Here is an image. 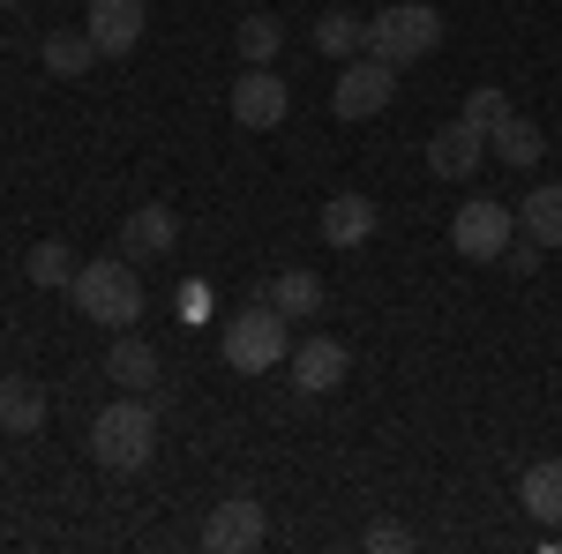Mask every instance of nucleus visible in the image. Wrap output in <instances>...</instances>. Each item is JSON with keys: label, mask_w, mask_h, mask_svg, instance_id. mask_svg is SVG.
<instances>
[{"label": "nucleus", "mask_w": 562, "mask_h": 554, "mask_svg": "<svg viewBox=\"0 0 562 554\" xmlns=\"http://www.w3.org/2000/svg\"><path fill=\"white\" fill-rule=\"evenodd\" d=\"M90 457L105 472H143L150 457H158V412L143 405V397H113L98 420H90Z\"/></svg>", "instance_id": "f257e3e1"}, {"label": "nucleus", "mask_w": 562, "mask_h": 554, "mask_svg": "<svg viewBox=\"0 0 562 554\" xmlns=\"http://www.w3.org/2000/svg\"><path fill=\"white\" fill-rule=\"evenodd\" d=\"M76 307L83 323H105V330H128L143 323V278H135L128 256H98V262H76Z\"/></svg>", "instance_id": "f03ea898"}, {"label": "nucleus", "mask_w": 562, "mask_h": 554, "mask_svg": "<svg viewBox=\"0 0 562 554\" xmlns=\"http://www.w3.org/2000/svg\"><path fill=\"white\" fill-rule=\"evenodd\" d=\"M293 360V330H285V315L256 299V307H240L233 323H225V368L233 375H270V368H285Z\"/></svg>", "instance_id": "7ed1b4c3"}, {"label": "nucleus", "mask_w": 562, "mask_h": 554, "mask_svg": "<svg viewBox=\"0 0 562 554\" xmlns=\"http://www.w3.org/2000/svg\"><path fill=\"white\" fill-rule=\"evenodd\" d=\"M435 45H442V8H428V0H390L383 15L368 23V53H375V60H390V68L428 60Z\"/></svg>", "instance_id": "20e7f679"}, {"label": "nucleus", "mask_w": 562, "mask_h": 554, "mask_svg": "<svg viewBox=\"0 0 562 554\" xmlns=\"http://www.w3.org/2000/svg\"><path fill=\"white\" fill-rule=\"evenodd\" d=\"M390 98H397V68L375 60V53H352L346 68H338V83H330V113L338 121H375Z\"/></svg>", "instance_id": "39448f33"}, {"label": "nucleus", "mask_w": 562, "mask_h": 554, "mask_svg": "<svg viewBox=\"0 0 562 554\" xmlns=\"http://www.w3.org/2000/svg\"><path fill=\"white\" fill-rule=\"evenodd\" d=\"M510 240H518V211L495 203V195H480V203H465V211L450 217V248L465 262H503Z\"/></svg>", "instance_id": "423d86ee"}, {"label": "nucleus", "mask_w": 562, "mask_h": 554, "mask_svg": "<svg viewBox=\"0 0 562 554\" xmlns=\"http://www.w3.org/2000/svg\"><path fill=\"white\" fill-rule=\"evenodd\" d=\"M262 532H270V517H262V502L248 487H233V495L203 517V547L211 554H248V547H262Z\"/></svg>", "instance_id": "0eeeda50"}, {"label": "nucleus", "mask_w": 562, "mask_h": 554, "mask_svg": "<svg viewBox=\"0 0 562 554\" xmlns=\"http://www.w3.org/2000/svg\"><path fill=\"white\" fill-rule=\"evenodd\" d=\"M285 105H293V90H285L278 68H240V83H233V121L240 128H278Z\"/></svg>", "instance_id": "6e6552de"}, {"label": "nucleus", "mask_w": 562, "mask_h": 554, "mask_svg": "<svg viewBox=\"0 0 562 554\" xmlns=\"http://www.w3.org/2000/svg\"><path fill=\"white\" fill-rule=\"evenodd\" d=\"M143 23H150V8H143V0H90V8H83V31L98 38L105 60L135 53V45H143Z\"/></svg>", "instance_id": "1a4fd4ad"}, {"label": "nucleus", "mask_w": 562, "mask_h": 554, "mask_svg": "<svg viewBox=\"0 0 562 554\" xmlns=\"http://www.w3.org/2000/svg\"><path fill=\"white\" fill-rule=\"evenodd\" d=\"M293 389L301 397H330V389H346V368H352V352L338 338H307V344H293Z\"/></svg>", "instance_id": "9d476101"}, {"label": "nucleus", "mask_w": 562, "mask_h": 554, "mask_svg": "<svg viewBox=\"0 0 562 554\" xmlns=\"http://www.w3.org/2000/svg\"><path fill=\"white\" fill-rule=\"evenodd\" d=\"M180 248V217L166 203H135L128 225H121V256L128 262H166Z\"/></svg>", "instance_id": "9b49d317"}, {"label": "nucleus", "mask_w": 562, "mask_h": 554, "mask_svg": "<svg viewBox=\"0 0 562 554\" xmlns=\"http://www.w3.org/2000/svg\"><path fill=\"white\" fill-rule=\"evenodd\" d=\"M480 158H487V135H480L465 113H458L450 128H435V135H428V172H435V180H465Z\"/></svg>", "instance_id": "f8f14e48"}, {"label": "nucleus", "mask_w": 562, "mask_h": 554, "mask_svg": "<svg viewBox=\"0 0 562 554\" xmlns=\"http://www.w3.org/2000/svg\"><path fill=\"white\" fill-rule=\"evenodd\" d=\"M45 427V383H31V375H0V434H38Z\"/></svg>", "instance_id": "ddd939ff"}, {"label": "nucleus", "mask_w": 562, "mask_h": 554, "mask_svg": "<svg viewBox=\"0 0 562 554\" xmlns=\"http://www.w3.org/2000/svg\"><path fill=\"white\" fill-rule=\"evenodd\" d=\"M518 502L548 532H562V457H540V465H525V479H518Z\"/></svg>", "instance_id": "4468645a"}, {"label": "nucleus", "mask_w": 562, "mask_h": 554, "mask_svg": "<svg viewBox=\"0 0 562 554\" xmlns=\"http://www.w3.org/2000/svg\"><path fill=\"white\" fill-rule=\"evenodd\" d=\"M98 60H105V53H98L90 31H53V38H45V76H60V83H83Z\"/></svg>", "instance_id": "2eb2a0df"}, {"label": "nucleus", "mask_w": 562, "mask_h": 554, "mask_svg": "<svg viewBox=\"0 0 562 554\" xmlns=\"http://www.w3.org/2000/svg\"><path fill=\"white\" fill-rule=\"evenodd\" d=\"M368 233H375V203L368 195H330L323 203V240L330 248H360Z\"/></svg>", "instance_id": "dca6fc26"}, {"label": "nucleus", "mask_w": 562, "mask_h": 554, "mask_svg": "<svg viewBox=\"0 0 562 554\" xmlns=\"http://www.w3.org/2000/svg\"><path fill=\"white\" fill-rule=\"evenodd\" d=\"M105 375H113L121 389H135V397H143V389L158 383V352L135 338V330H121V338H113V352H105Z\"/></svg>", "instance_id": "f3484780"}, {"label": "nucleus", "mask_w": 562, "mask_h": 554, "mask_svg": "<svg viewBox=\"0 0 562 554\" xmlns=\"http://www.w3.org/2000/svg\"><path fill=\"white\" fill-rule=\"evenodd\" d=\"M270 307H278L285 323L323 315V278H315V270H278V278H270Z\"/></svg>", "instance_id": "a211bd4d"}, {"label": "nucleus", "mask_w": 562, "mask_h": 554, "mask_svg": "<svg viewBox=\"0 0 562 554\" xmlns=\"http://www.w3.org/2000/svg\"><path fill=\"white\" fill-rule=\"evenodd\" d=\"M518 233L540 248H562V188H532L518 203Z\"/></svg>", "instance_id": "6ab92c4d"}, {"label": "nucleus", "mask_w": 562, "mask_h": 554, "mask_svg": "<svg viewBox=\"0 0 562 554\" xmlns=\"http://www.w3.org/2000/svg\"><path fill=\"white\" fill-rule=\"evenodd\" d=\"M315 53H330V60H352V53H368V23H360L352 8H330V15H315Z\"/></svg>", "instance_id": "aec40b11"}, {"label": "nucleus", "mask_w": 562, "mask_h": 554, "mask_svg": "<svg viewBox=\"0 0 562 554\" xmlns=\"http://www.w3.org/2000/svg\"><path fill=\"white\" fill-rule=\"evenodd\" d=\"M487 150H503V166H540V150H548V135L532 128V121H503V128H487Z\"/></svg>", "instance_id": "412c9836"}, {"label": "nucleus", "mask_w": 562, "mask_h": 554, "mask_svg": "<svg viewBox=\"0 0 562 554\" xmlns=\"http://www.w3.org/2000/svg\"><path fill=\"white\" fill-rule=\"evenodd\" d=\"M23 278H31V285H45V293H53V285H76V256H68L60 240H38V248L23 256Z\"/></svg>", "instance_id": "4be33fe9"}, {"label": "nucleus", "mask_w": 562, "mask_h": 554, "mask_svg": "<svg viewBox=\"0 0 562 554\" xmlns=\"http://www.w3.org/2000/svg\"><path fill=\"white\" fill-rule=\"evenodd\" d=\"M278 45H285V31H278L270 15H248V23H240V60H248V68H270Z\"/></svg>", "instance_id": "5701e85b"}, {"label": "nucleus", "mask_w": 562, "mask_h": 554, "mask_svg": "<svg viewBox=\"0 0 562 554\" xmlns=\"http://www.w3.org/2000/svg\"><path fill=\"white\" fill-rule=\"evenodd\" d=\"M465 121H473L480 135L503 128V121H510V98H503V90H473V98H465Z\"/></svg>", "instance_id": "b1692460"}, {"label": "nucleus", "mask_w": 562, "mask_h": 554, "mask_svg": "<svg viewBox=\"0 0 562 554\" xmlns=\"http://www.w3.org/2000/svg\"><path fill=\"white\" fill-rule=\"evenodd\" d=\"M368 547H375V554H405V547H413V532L383 517V524H368Z\"/></svg>", "instance_id": "393cba45"}, {"label": "nucleus", "mask_w": 562, "mask_h": 554, "mask_svg": "<svg viewBox=\"0 0 562 554\" xmlns=\"http://www.w3.org/2000/svg\"><path fill=\"white\" fill-rule=\"evenodd\" d=\"M503 270H510V278H532V270H540V240H510V248H503Z\"/></svg>", "instance_id": "a878e982"}, {"label": "nucleus", "mask_w": 562, "mask_h": 554, "mask_svg": "<svg viewBox=\"0 0 562 554\" xmlns=\"http://www.w3.org/2000/svg\"><path fill=\"white\" fill-rule=\"evenodd\" d=\"M180 315L203 323V315H211V285H188V293H180Z\"/></svg>", "instance_id": "bb28decb"}]
</instances>
